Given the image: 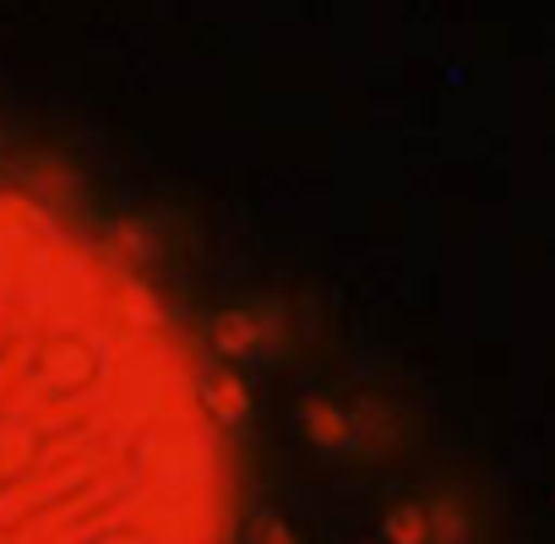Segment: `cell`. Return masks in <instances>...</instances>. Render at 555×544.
Instances as JSON below:
<instances>
[{
  "label": "cell",
  "mask_w": 555,
  "mask_h": 544,
  "mask_svg": "<svg viewBox=\"0 0 555 544\" xmlns=\"http://www.w3.org/2000/svg\"><path fill=\"white\" fill-rule=\"evenodd\" d=\"M0 544H229L207 381L137 272L0 191Z\"/></svg>",
  "instance_id": "6da1fadb"
}]
</instances>
